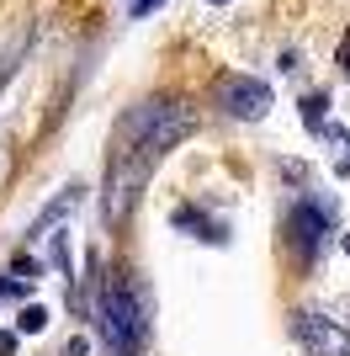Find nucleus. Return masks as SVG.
Here are the masks:
<instances>
[{"label":"nucleus","mask_w":350,"mask_h":356,"mask_svg":"<svg viewBox=\"0 0 350 356\" xmlns=\"http://www.w3.org/2000/svg\"><path fill=\"white\" fill-rule=\"evenodd\" d=\"M329 229H335V218L319 213L313 202H297V208H292V239H297V250H303V255L319 250V239L329 234Z\"/></svg>","instance_id":"nucleus-6"},{"label":"nucleus","mask_w":350,"mask_h":356,"mask_svg":"<svg viewBox=\"0 0 350 356\" xmlns=\"http://www.w3.org/2000/svg\"><path fill=\"white\" fill-rule=\"evenodd\" d=\"M303 118H308V128H324V96H308V102H303Z\"/></svg>","instance_id":"nucleus-9"},{"label":"nucleus","mask_w":350,"mask_h":356,"mask_svg":"<svg viewBox=\"0 0 350 356\" xmlns=\"http://www.w3.org/2000/svg\"><path fill=\"white\" fill-rule=\"evenodd\" d=\"M80 192H85V186H64V192L53 197V202H48L43 213H38V223H32V239H43L48 229H53V223H64L74 213V202H80Z\"/></svg>","instance_id":"nucleus-7"},{"label":"nucleus","mask_w":350,"mask_h":356,"mask_svg":"<svg viewBox=\"0 0 350 356\" xmlns=\"http://www.w3.org/2000/svg\"><path fill=\"white\" fill-rule=\"evenodd\" d=\"M64 356H90V341H80V335H74V341L64 346Z\"/></svg>","instance_id":"nucleus-12"},{"label":"nucleus","mask_w":350,"mask_h":356,"mask_svg":"<svg viewBox=\"0 0 350 356\" xmlns=\"http://www.w3.org/2000/svg\"><path fill=\"white\" fill-rule=\"evenodd\" d=\"M27 293V277H0V298H22Z\"/></svg>","instance_id":"nucleus-10"},{"label":"nucleus","mask_w":350,"mask_h":356,"mask_svg":"<svg viewBox=\"0 0 350 356\" xmlns=\"http://www.w3.org/2000/svg\"><path fill=\"white\" fill-rule=\"evenodd\" d=\"M165 0H133V16H149V11H160Z\"/></svg>","instance_id":"nucleus-13"},{"label":"nucleus","mask_w":350,"mask_h":356,"mask_svg":"<svg viewBox=\"0 0 350 356\" xmlns=\"http://www.w3.org/2000/svg\"><path fill=\"white\" fill-rule=\"evenodd\" d=\"M96 319H101V335L117 356H133L144 346V330H149V309H144V293L128 282V277H112V282L96 293Z\"/></svg>","instance_id":"nucleus-1"},{"label":"nucleus","mask_w":350,"mask_h":356,"mask_svg":"<svg viewBox=\"0 0 350 356\" xmlns=\"http://www.w3.org/2000/svg\"><path fill=\"white\" fill-rule=\"evenodd\" d=\"M48 330V309L43 303H27V309L16 314V335H43Z\"/></svg>","instance_id":"nucleus-8"},{"label":"nucleus","mask_w":350,"mask_h":356,"mask_svg":"<svg viewBox=\"0 0 350 356\" xmlns=\"http://www.w3.org/2000/svg\"><path fill=\"white\" fill-rule=\"evenodd\" d=\"M197 134V112L181 102H144L138 112H133L128 122H122V138L128 144H149V149H175L181 138Z\"/></svg>","instance_id":"nucleus-2"},{"label":"nucleus","mask_w":350,"mask_h":356,"mask_svg":"<svg viewBox=\"0 0 350 356\" xmlns=\"http://www.w3.org/2000/svg\"><path fill=\"white\" fill-rule=\"evenodd\" d=\"M292 330H297L308 356H350V330L319 309H297L292 314Z\"/></svg>","instance_id":"nucleus-4"},{"label":"nucleus","mask_w":350,"mask_h":356,"mask_svg":"<svg viewBox=\"0 0 350 356\" xmlns=\"http://www.w3.org/2000/svg\"><path fill=\"white\" fill-rule=\"evenodd\" d=\"M340 64H345V74H350V32H345V54H340Z\"/></svg>","instance_id":"nucleus-14"},{"label":"nucleus","mask_w":350,"mask_h":356,"mask_svg":"<svg viewBox=\"0 0 350 356\" xmlns=\"http://www.w3.org/2000/svg\"><path fill=\"white\" fill-rule=\"evenodd\" d=\"M218 106L239 122H255V118H265V106H271V86H265V80H249V74H228L218 86Z\"/></svg>","instance_id":"nucleus-5"},{"label":"nucleus","mask_w":350,"mask_h":356,"mask_svg":"<svg viewBox=\"0 0 350 356\" xmlns=\"http://www.w3.org/2000/svg\"><path fill=\"white\" fill-rule=\"evenodd\" d=\"M207 6H228V0H207Z\"/></svg>","instance_id":"nucleus-15"},{"label":"nucleus","mask_w":350,"mask_h":356,"mask_svg":"<svg viewBox=\"0 0 350 356\" xmlns=\"http://www.w3.org/2000/svg\"><path fill=\"white\" fill-rule=\"evenodd\" d=\"M154 165H160V149H149V144H133V149L117 154L112 181H106V223H122L133 208H138V197H144L149 176H154Z\"/></svg>","instance_id":"nucleus-3"},{"label":"nucleus","mask_w":350,"mask_h":356,"mask_svg":"<svg viewBox=\"0 0 350 356\" xmlns=\"http://www.w3.org/2000/svg\"><path fill=\"white\" fill-rule=\"evenodd\" d=\"M175 223H197V218H191V213H175ZM202 239H218V245H223V229H212V223H202Z\"/></svg>","instance_id":"nucleus-11"}]
</instances>
